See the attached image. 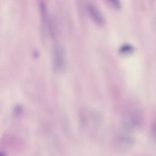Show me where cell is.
Returning a JSON list of instances; mask_svg holds the SVG:
<instances>
[{
	"label": "cell",
	"instance_id": "1",
	"mask_svg": "<svg viewBox=\"0 0 156 156\" xmlns=\"http://www.w3.org/2000/svg\"><path fill=\"white\" fill-rule=\"evenodd\" d=\"M144 123V116L137 107H129L124 112L122 118V128L128 131L140 129Z\"/></svg>",
	"mask_w": 156,
	"mask_h": 156
},
{
	"label": "cell",
	"instance_id": "5",
	"mask_svg": "<svg viewBox=\"0 0 156 156\" xmlns=\"http://www.w3.org/2000/svg\"><path fill=\"white\" fill-rule=\"evenodd\" d=\"M133 51V48L130 45H124L122 46L121 48V52L123 54H128L130 53Z\"/></svg>",
	"mask_w": 156,
	"mask_h": 156
},
{
	"label": "cell",
	"instance_id": "7",
	"mask_svg": "<svg viewBox=\"0 0 156 156\" xmlns=\"http://www.w3.org/2000/svg\"><path fill=\"white\" fill-rule=\"evenodd\" d=\"M107 1L114 8L116 9L121 8V3L119 0H107Z\"/></svg>",
	"mask_w": 156,
	"mask_h": 156
},
{
	"label": "cell",
	"instance_id": "8",
	"mask_svg": "<svg viewBox=\"0 0 156 156\" xmlns=\"http://www.w3.org/2000/svg\"><path fill=\"white\" fill-rule=\"evenodd\" d=\"M0 156H5V155H4V153L0 152Z\"/></svg>",
	"mask_w": 156,
	"mask_h": 156
},
{
	"label": "cell",
	"instance_id": "4",
	"mask_svg": "<svg viewBox=\"0 0 156 156\" xmlns=\"http://www.w3.org/2000/svg\"><path fill=\"white\" fill-rule=\"evenodd\" d=\"M88 13L92 20L98 26H103L104 24V19L98 9L93 4L88 3L87 5Z\"/></svg>",
	"mask_w": 156,
	"mask_h": 156
},
{
	"label": "cell",
	"instance_id": "6",
	"mask_svg": "<svg viewBox=\"0 0 156 156\" xmlns=\"http://www.w3.org/2000/svg\"><path fill=\"white\" fill-rule=\"evenodd\" d=\"M151 133L153 139L156 141V120L152 122L151 126Z\"/></svg>",
	"mask_w": 156,
	"mask_h": 156
},
{
	"label": "cell",
	"instance_id": "2",
	"mask_svg": "<svg viewBox=\"0 0 156 156\" xmlns=\"http://www.w3.org/2000/svg\"><path fill=\"white\" fill-rule=\"evenodd\" d=\"M133 138L130 135V132L122 128L118 131L115 136L116 146L120 150L126 151L130 149L133 144Z\"/></svg>",
	"mask_w": 156,
	"mask_h": 156
},
{
	"label": "cell",
	"instance_id": "3",
	"mask_svg": "<svg viewBox=\"0 0 156 156\" xmlns=\"http://www.w3.org/2000/svg\"><path fill=\"white\" fill-rule=\"evenodd\" d=\"M53 67L57 72H61L65 69L66 57L64 48L57 44L53 50Z\"/></svg>",
	"mask_w": 156,
	"mask_h": 156
}]
</instances>
